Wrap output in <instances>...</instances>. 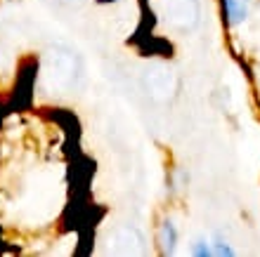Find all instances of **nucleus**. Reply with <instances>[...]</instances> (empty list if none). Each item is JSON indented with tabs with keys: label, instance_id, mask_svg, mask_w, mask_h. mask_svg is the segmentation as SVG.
<instances>
[{
	"label": "nucleus",
	"instance_id": "3",
	"mask_svg": "<svg viewBox=\"0 0 260 257\" xmlns=\"http://www.w3.org/2000/svg\"><path fill=\"white\" fill-rule=\"evenodd\" d=\"M211 250H213V255H215V257H234V255H237L232 245L227 243L225 238H220V236H215V241H213V245H211Z\"/></svg>",
	"mask_w": 260,
	"mask_h": 257
},
{
	"label": "nucleus",
	"instance_id": "4",
	"mask_svg": "<svg viewBox=\"0 0 260 257\" xmlns=\"http://www.w3.org/2000/svg\"><path fill=\"white\" fill-rule=\"evenodd\" d=\"M192 255H197V257H211L213 250H211V245L206 243V241H194Z\"/></svg>",
	"mask_w": 260,
	"mask_h": 257
},
{
	"label": "nucleus",
	"instance_id": "1",
	"mask_svg": "<svg viewBox=\"0 0 260 257\" xmlns=\"http://www.w3.org/2000/svg\"><path fill=\"white\" fill-rule=\"evenodd\" d=\"M158 243H161V252L164 255H173L175 252V245H178V229L171 219H166L161 224V231H158Z\"/></svg>",
	"mask_w": 260,
	"mask_h": 257
},
{
	"label": "nucleus",
	"instance_id": "2",
	"mask_svg": "<svg viewBox=\"0 0 260 257\" xmlns=\"http://www.w3.org/2000/svg\"><path fill=\"white\" fill-rule=\"evenodd\" d=\"M222 7H225L227 21H230L232 26H239L241 21L248 17V7L244 0H222Z\"/></svg>",
	"mask_w": 260,
	"mask_h": 257
}]
</instances>
